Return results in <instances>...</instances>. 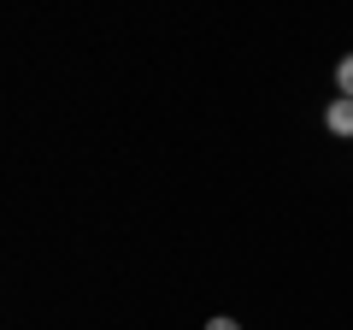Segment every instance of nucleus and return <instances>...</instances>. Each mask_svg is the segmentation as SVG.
Wrapping results in <instances>:
<instances>
[{
  "label": "nucleus",
  "instance_id": "nucleus-1",
  "mask_svg": "<svg viewBox=\"0 0 353 330\" xmlns=\"http://www.w3.org/2000/svg\"><path fill=\"white\" fill-rule=\"evenodd\" d=\"M324 130H330V136H341V142H353V101H341V95H336V101L324 106Z\"/></svg>",
  "mask_w": 353,
  "mask_h": 330
},
{
  "label": "nucleus",
  "instance_id": "nucleus-3",
  "mask_svg": "<svg viewBox=\"0 0 353 330\" xmlns=\"http://www.w3.org/2000/svg\"><path fill=\"white\" fill-rule=\"evenodd\" d=\"M206 330H241V324H236V318H224V313H218V318H206Z\"/></svg>",
  "mask_w": 353,
  "mask_h": 330
},
{
  "label": "nucleus",
  "instance_id": "nucleus-2",
  "mask_svg": "<svg viewBox=\"0 0 353 330\" xmlns=\"http://www.w3.org/2000/svg\"><path fill=\"white\" fill-rule=\"evenodd\" d=\"M336 95H341V101H353V53L336 65Z\"/></svg>",
  "mask_w": 353,
  "mask_h": 330
}]
</instances>
